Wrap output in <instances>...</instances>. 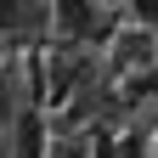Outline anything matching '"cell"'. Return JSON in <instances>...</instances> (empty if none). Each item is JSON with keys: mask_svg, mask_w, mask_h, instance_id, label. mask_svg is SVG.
Here are the masks:
<instances>
[{"mask_svg": "<svg viewBox=\"0 0 158 158\" xmlns=\"http://www.w3.org/2000/svg\"><path fill=\"white\" fill-rule=\"evenodd\" d=\"M62 23L68 28H90V6L85 0H62Z\"/></svg>", "mask_w": 158, "mask_h": 158, "instance_id": "obj_1", "label": "cell"}, {"mask_svg": "<svg viewBox=\"0 0 158 158\" xmlns=\"http://www.w3.org/2000/svg\"><path fill=\"white\" fill-rule=\"evenodd\" d=\"M23 158H40V124L23 118Z\"/></svg>", "mask_w": 158, "mask_h": 158, "instance_id": "obj_2", "label": "cell"}]
</instances>
